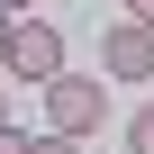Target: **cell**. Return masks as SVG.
<instances>
[{
    "label": "cell",
    "instance_id": "cell-1",
    "mask_svg": "<svg viewBox=\"0 0 154 154\" xmlns=\"http://www.w3.org/2000/svg\"><path fill=\"white\" fill-rule=\"evenodd\" d=\"M100 118H109V82H100V72L45 82V127H54V136H100Z\"/></svg>",
    "mask_w": 154,
    "mask_h": 154
},
{
    "label": "cell",
    "instance_id": "cell-2",
    "mask_svg": "<svg viewBox=\"0 0 154 154\" xmlns=\"http://www.w3.org/2000/svg\"><path fill=\"white\" fill-rule=\"evenodd\" d=\"M100 72L109 82H154V27L145 18H109L100 27Z\"/></svg>",
    "mask_w": 154,
    "mask_h": 154
},
{
    "label": "cell",
    "instance_id": "cell-3",
    "mask_svg": "<svg viewBox=\"0 0 154 154\" xmlns=\"http://www.w3.org/2000/svg\"><path fill=\"white\" fill-rule=\"evenodd\" d=\"M9 72H18V82H36V91L63 82V72H72V63H63V36H54L45 18H18V54H9Z\"/></svg>",
    "mask_w": 154,
    "mask_h": 154
},
{
    "label": "cell",
    "instance_id": "cell-4",
    "mask_svg": "<svg viewBox=\"0 0 154 154\" xmlns=\"http://www.w3.org/2000/svg\"><path fill=\"white\" fill-rule=\"evenodd\" d=\"M127 145H136V154H154V100H145V109L127 118Z\"/></svg>",
    "mask_w": 154,
    "mask_h": 154
},
{
    "label": "cell",
    "instance_id": "cell-5",
    "mask_svg": "<svg viewBox=\"0 0 154 154\" xmlns=\"http://www.w3.org/2000/svg\"><path fill=\"white\" fill-rule=\"evenodd\" d=\"M27 154H82V136H54V127H45V136H36Z\"/></svg>",
    "mask_w": 154,
    "mask_h": 154
},
{
    "label": "cell",
    "instance_id": "cell-6",
    "mask_svg": "<svg viewBox=\"0 0 154 154\" xmlns=\"http://www.w3.org/2000/svg\"><path fill=\"white\" fill-rule=\"evenodd\" d=\"M9 54H18V18L0 9V72H9Z\"/></svg>",
    "mask_w": 154,
    "mask_h": 154
},
{
    "label": "cell",
    "instance_id": "cell-7",
    "mask_svg": "<svg viewBox=\"0 0 154 154\" xmlns=\"http://www.w3.org/2000/svg\"><path fill=\"white\" fill-rule=\"evenodd\" d=\"M27 145H36V136H18V127H0V154H27Z\"/></svg>",
    "mask_w": 154,
    "mask_h": 154
},
{
    "label": "cell",
    "instance_id": "cell-8",
    "mask_svg": "<svg viewBox=\"0 0 154 154\" xmlns=\"http://www.w3.org/2000/svg\"><path fill=\"white\" fill-rule=\"evenodd\" d=\"M127 18H145V27H154V0H127Z\"/></svg>",
    "mask_w": 154,
    "mask_h": 154
},
{
    "label": "cell",
    "instance_id": "cell-9",
    "mask_svg": "<svg viewBox=\"0 0 154 154\" xmlns=\"http://www.w3.org/2000/svg\"><path fill=\"white\" fill-rule=\"evenodd\" d=\"M0 9H9V18H27V9H36V0H0Z\"/></svg>",
    "mask_w": 154,
    "mask_h": 154
},
{
    "label": "cell",
    "instance_id": "cell-10",
    "mask_svg": "<svg viewBox=\"0 0 154 154\" xmlns=\"http://www.w3.org/2000/svg\"><path fill=\"white\" fill-rule=\"evenodd\" d=\"M0 127H9V100H0Z\"/></svg>",
    "mask_w": 154,
    "mask_h": 154
}]
</instances>
